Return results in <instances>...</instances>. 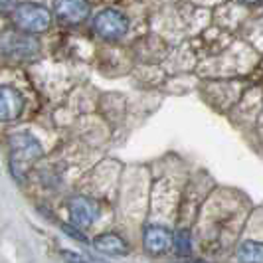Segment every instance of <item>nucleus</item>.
Segmentation results:
<instances>
[{
	"label": "nucleus",
	"mask_w": 263,
	"mask_h": 263,
	"mask_svg": "<svg viewBox=\"0 0 263 263\" xmlns=\"http://www.w3.org/2000/svg\"><path fill=\"white\" fill-rule=\"evenodd\" d=\"M44 148L38 139H34L30 133H16L10 137V166L12 174L22 180L26 174L28 166L34 164L42 157Z\"/></svg>",
	"instance_id": "1"
},
{
	"label": "nucleus",
	"mask_w": 263,
	"mask_h": 263,
	"mask_svg": "<svg viewBox=\"0 0 263 263\" xmlns=\"http://www.w3.org/2000/svg\"><path fill=\"white\" fill-rule=\"evenodd\" d=\"M190 263H206V261H190Z\"/></svg>",
	"instance_id": "15"
},
{
	"label": "nucleus",
	"mask_w": 263,
	"mask_h": 263,
	"mask_svg": "<svg viewBox=\"0 0 263 263\" xmlns=\"http://www.w3.org/2000/svg\"><path fill=\"white\" fill-rule=\"evenodd\" d=\"M143 243L145 250L153 255H162L166 253L168 248L172 246V236L171 232L162 226H148L143 234Z\"/></svg>",
	"instance_id": "8"
},
{
	"label": "nucleus",
	"mask_w": 263,
	"mask_h": 263,
	"mask_svg": "<svg viewBox=\"0 0 263 263\" xmlns=\"http://www.w3.org/2000/svg\"><path fill=\"white\" fill-rule=\"evenodd\" d=\"M172 243H174V250L178 255H188L190 253V248H192V237H190V232L188 230H178L174 237H172Z\"/></svg>",
	"instance_id": "11"
},
{
	"label": "nucleus",
	"mask_w": 263,
	"mask_h": 263,
	"mask_svg": "<svg viewBox=\"0 0 263 263\" xmlns=\"http://www.w3.org/2000/svg\"><path fill=\"white\" fill-rule=\"evenodd\" d=\"M40 53V42L28 32L6 30L0 34V55L8 60H32Z\"/></svg>",
	"instance_id": "2"
},
{
	"label": "nucleus",
	"mask_w": 263,
	"mask_h": 263,
	"mask_svg": "<svg viewBox=\"0 0 263 263\" xmlns=\"http://www.w3.org/2000/svg\"><path fill=\"white\" fill-rule=\"evenodd\" d=\"M53 14L60 22L76 26L89 18L91 4L89 0H53Z\"/></svg>",
	"instance_id": "5"
},
{
	"label": "nucleus",
	"mask_w": 263,
	"mask_h": 263,
	"mask_svg": "<svg viewBox=\"0 0 263 263\" xmlns=\"http://www.w3.org/2000/svg\"><path fill=\"white\" fill-rule=\"evenodd\" d=\"M93 248L105 255H125L127 253V241L117 234H101L93 237Z\"/></svg>",
	"instance_id": "9"
},
{
	"label": "nucleus",
	"mask_w": 263,
	"mask_h": 263,
	"mask_svg": "<svg viewBox=\"0 0 263 263\" xmlns=\"http://www.w3.org/2000/svg\"><path fill=\"white\" fill-rule=\"evenodd\" d=\"M67 208H69V216H71L73 226H79V228H89L97 220V216H99L97 202H93L91 198L85 196L71 198Z\"/></svg>",
	"instance_id": "6"
},
{
	"label": "nucleus",
	"mask_w": 263,
	"mask_h": 263,
	"mask_svg": "<svg viewBox=\"0 0 263 263\" xmlns=\"http://www.w3.org/2000/svg\"><path fill=\"white\" fill-rule=\"evenodd\" d=\"M18 8V0H0V14H14Z\"/></svg>",
	"instance_id": "13"
},
{
	"label": "nucleus",
	"mask_w": 263,
	"mask_h": 263,
	"mask_svg": "<svg viewBox=\"0 0 263 263\" xmlns=\"http://www.w3.org/2000/svg\"><path fill=\"white\" fill-rule=\"evenodd\" d=\"M14 24L28 34H42L52 24V14L42 4L24 2L14 10Z\"/></svg>",
	"instance_id": "3"
},
{
	"label": "nucleus",
	"mask_w": 263,
	"mask_h": 263,
	"mask_svg": "<svg viewBox=\"0 0 263 263\" xmlns=\"http://www.w3.org/2000/svg\"><path fill=\"white\" fill-rule=\"evenodd\" d=\"M93 30L97 36L109 42H117L121 40L127 30H129V20L123 12H119L115 8H105L99 14H95L93 18Z\"/></svg>",
	"instance_id": "4"
},
{
	"label": "nucleus",
	"mask_w": 263,
	"mask_h": 263,
	"mask_svg": "<svg viewBox=\"0 0 263 263\" xmlns=\"http://www.w3.org/2000/svg\"><path fill=\"white\" fill-rule=\"evenodd\" d=\"M24 97L14 87H0V123H10L22 115Z\"/></svg>",
	"instance_id": "7"
},
{
	"label": "nucleus",
	"mask_w": 263,
	"mask_h": 263,
	"mask_svg": "<svg viewBox=\"0 0 263 263\" xmlns=\"http://www.w3.org/2000/svg\"><path fill=\"white\" fill-rule=\"evenodd\" d=\"M239 2H243V4H257V2H261V0H239Z\"/></svg>",
	"instance_id": "14"
},
{
	"label": "nucleus",
	"mask_w": 263,
	"mask_h": 263,
	"mask_svg": "<svg viewBox=\"0 0 263 263\" xmlns=\"http://www.w3.org/2000/svg\"><path fill=\"white\" fill-rule=\"evenodd\" d=\"M62 230L66 232L69 237H73V239H78V241H87L83 234H79L78 232V226H67V224H62Z\"/></svg>",
	"instance_id": "12"
},
{
	"label": "nucleus",
	"mask_w": 263,
	"mask_h": 263,
	"mask_svg": "<svg viewBox=\"0 0 263 263\" xmlns=\"http://www.w3.org/2000/svg\"><path fill=\"white\" fill-rule=\"evenodd\" d=\"M237 261L239 263H263V243L248 239L237 250Z\"/></svg>",
	"instance_id": "10"
}]
</instances>
